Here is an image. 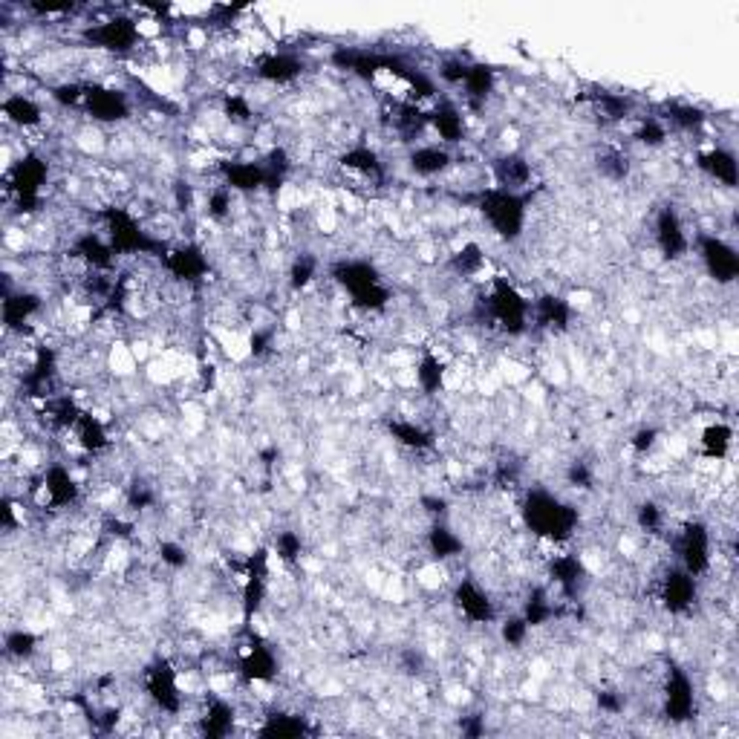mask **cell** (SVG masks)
<instances>
[{
  "label": "cell",
  "instance_id": "6da1fadb",
  "mask_svg": "<svg viewBox=\"0 0 739 739\" xmlns=\"http://www.w3.org/2000/svg\"><path fill=\"white\" fill-rule=\"evenodd\" d=\"M693 246L699 252V263H702L705 275L716 286H731V283L737 281V249L719 231H699V234H693Z\"/></svg>",
  "mask_w": 739,
  "mask_h": 739
},
{
  "label": "cell",
  "instance_id": "7a4b0ae2",
  "mask_svg": "<svg viewBox=\"0 0 739 739\" xmlns=\"http://www.w3.org/2000/svg\"><path fill=\"white\" fill-rule=\"evenodd\" d=\"M696 165L719 188H734L737 185V159H734V153L728 151V148H722V145L699 153L696 156Z\"/></svg>",
  "mask_w": 739,
  "mask_h": 739
},
{
  "label": "cell",
  "instance_id": "3957f363",
  "mask_svg": "<svg viewBox=\"0 0 739 739\" xmlns=\"http://www.w3.org/2000/svg\"><path fill=\"white\" fill-rule=\"evenodd\" d=\"M699 457L711 459V462H725L731 448H734V428L716 416L714 422H708L702 431H699Z\"/></svg>",
  "mask_w": 739,
  "mask_h": 739
}]
</instances>
